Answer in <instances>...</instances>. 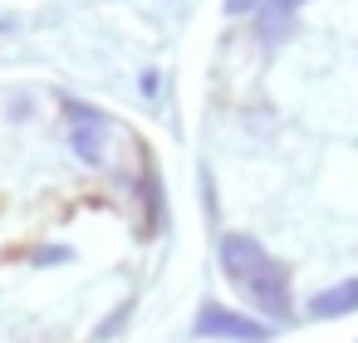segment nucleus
Instances as JSON below:
<instances>
[{
	"instance_id": "3",
	"label": "nucleus",
	"mask_w": 358,
	"mask_h": 343,
	"mask_svg": "<svg viewBox=\"0 0 358 343\" xmlns=\"http://www.w3.org/2000/svg\"><path fill=\"white\" fill-rule=\"evenodd\" d=\"M64 108H69V113L79 118V123H74V133H69V143H74V152H79L84 162H99V157H103V138H108V128H103V118H99L94 108H84V103H74V98H69Z\"/></svg>"
},
{
	"instance_id": "2",
	"label": "nucleus",
	"mask_w": 358,
	"mask_h": 343,
	"mask_svg": "<svg viewBox=\"0 0 358 343\" xmlns=\"http://www.w3.org/2000/svg\"><path fill=\"white\" fill-rule=\"evenodd\" d=\"M201 338H236V343H265V323H255V319H245V314H231V309H221V304H201V314H196V323H192Z\"/></svg>"
},
{
	"instance_id": "1",
	"label": "nucleus",
	"mask_w": 358,
	"mask_h": 343,
	"mask_svg": "<svg viewBox=\"0 0 358 343\" xmlns=\"http://www.w3.org/2000/svg\"><path fill=\"white\" fill-rule=\"evenodd\" d=\"M221 270H226L270 319H285V314H289V284H285L280 265H275L250 235H226V240H221Z\"/></svg>"
},
{
	"instance_id": "5",
	"label": "nucleus",
	"mask_w": 358,
	"mask_h": 343,
	"mask_svg": "<svg viewBox=\"0 0 358 343\" xmlns=\"http://www.w3.org/2000/svg\"><path fill=\"white\" fill-rule=\"evenodd\" d=\"M255 6H260V0H226L231 15H245V10H255Z\"/></svg>"
},
{
	"instance_id": "6",
	"label": "nucleus",
	"mask_w": 358,
	"mask_h": 343,
	"mask_svg": "<svg viewBox=\"0 0 358 343\" xmlns=\"http://www.w3.org/2000/svg\"><path fill=\"white\" fill-rule=\"evenodd\" d=\"M280 6H289V10H294V6H299V0H280Z\"/></svg>"
},
{
	"instance_id": "4",
	"label": "nucleus",
	"mask_w": 358,
	"mask_h": 343,
	"mask_svg": "<svg viewBox=\"0 0 358 343\" xmlns=\"http://www.w3.org/2000/svg\"><path fill=\"white\" fill-rule=\"evenodd\" d=\"M353 309H358V279H343V284H329V289L309 294L314 319H338V314H353Z\"/></svg>"
}]
</instances>
